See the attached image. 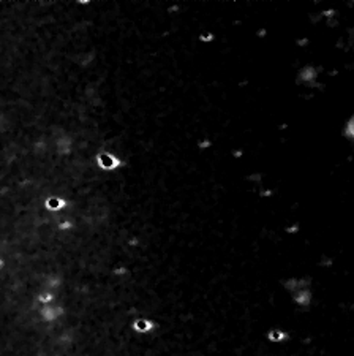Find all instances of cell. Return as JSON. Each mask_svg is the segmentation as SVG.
Returning a JSON list of instances; mask_svg holds the SVG:
<instances>
[{
    "instance_id": "obj_1",
    "label": "cell",
    "mask_w": 354,
    "mask_h": 356,
    "mask_svg": "<svg viewBox=\"0 0 354 356\" xmlns=\"http://www.w3.org/2000/svg\"><path fill=\"white\" fill-rule=\"evenodd\" d=\"M269 339L273 340V342H278V340L285 339V334H283L282 331H272V332L269 334Z\"/></svg>"
}]
</instances>
